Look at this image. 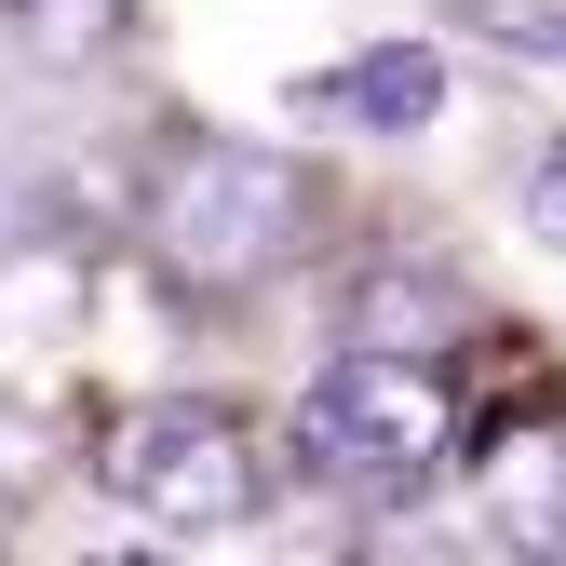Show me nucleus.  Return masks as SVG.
<instances>
[{
	"label": "nucleus",
	"mask_w": 566,
	"mask_h": 566,
	"mask_svg": "<svg viewBox=\"0 0 566 566\" xmlns=\"http://www.w3.org/2000/svg\"><path fill=\"white\" fill-rule=\"evenodd\" d=\"M311 243V176L283 149H243V135H176L149 163V256L189 297H243L283 256Z\"/></svg>",
	"instance_id": "f257e3e1"
},
{
	"label": "nucleus",
	"mask_w": 566,
	"mask_h": 566,
	"mask_svg": "<svg viewBox=\"0 0 566 566\" xmlns=\"http://www.w3.org/2000/svg\"><path fill=\"white\" fill-rule=\"evenodd\" d=\"M459 378L432 365V350H378L350 337L337 365L311 378L297 405V472L324 485V500H418L446 459H459Z\"/></svg>",
	"instance_id": "f03ea898"
},
{
	"label": "nucleus",
	"mask_w": 566,
	"mask_h": 566,
	"mask_svg": "<svg viewBox=\"0 0 566 566\" xmlns=\"http://www.w3.org/2000/svg\"><path fill=\"white\" fill-rule=\"evenodd\" d=\"M108 485L135 513H149L163 539H243L256 513H270V459H256V432L230 405H202V391H176V405H135L122 432H108Z\"/></svg>",
	"instance_id": "7ed1b4c3"
},
{
	"label": "nucleus",
	"mask_w": 566,
	"mask_h": 566,
	"mask_svg": "<svg viewBox=\"0 0 566 566\" xmlns=\"http://www.w3.org/2000/svg\"><path fill=\"white\" fill-rule=\"evenodd\" d=\"M472 446V513L500 553H566V405H500Z\"/></svg>",
	"instance_id": "20e7f679"
},
{
	"label": "nucleus",
	"mask_w": 566,
	"mask_h": 566,
	"mask_svg": "<svg viewBox=\"0 0 566 566\" xmlns=\"http://www.w3.org/2000/svg\"><path fill=\"white\" fill-rule=\"evenodd\" d=\"M311 108L365 122V135H418V122H446V54L432 41H365L337 82H311Z\"/></svg>",
	"instance_id": "39448f33"
},
{
	"label": "nucleus",
	"mask_w": 566,
	"mask_h": 566,
	"mask_svg": "<svg viewBox=\"0 0 566 566\" xmlns=\"http://www.w3.org/2000/svg\"><path fill=\"white\" fill-rule=\"evenodd\" d=\"M0 14H14V41L41 67H108L122 28H135V0H0Z\"/></svg>",
	"instance_id": "423d86ee"
},
{
	"label": "nucleus",
	"mask_w": 566,
	"mask_h": 566,
	"mask_svg": "<svg viewBox=\"0 0 566 566\" xmlns=\"http://www.w3.org/2000/svg\"><path fill=\"white\" fill-rule=\"evenodd\" d=\"M446 14H459L472 41H500V54H539V67H566V0H446Z\"/></svg>",
	"instance_id": "0eeeda50"
},
{
	"label": "nucleus",
	"mask_w": 566,
	"mask_h": 566,
	"mask_svg": "<svg viewBox=\"0 0 566 566\" xmlns=\"http://www.w3.org/2000/svg\"><path fill=\"white\" fill-rule=\"evenodd\" d=\"M526 230H539V243H566V149L526 176Z\"/></svg>",
	"instance_id": "6e6552de"
}]
</instances>
